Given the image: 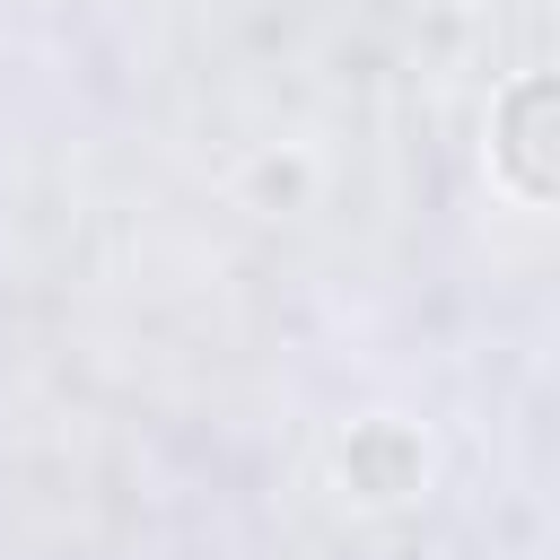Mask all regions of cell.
<instances>
[{"instance_id":"6da1fadb","label":"cell","mask_w":560,"mask_h":560,"mask_svg":"<svg viewBox=\"0 0 560 560\" xmlns=\"http://www.w3.org/2000/svg\"><path fill=\"white\" fill-rule=\"evenodd\" d=\"M542 114H551V79H525V88H508V105H499V175H508L525 201H551Z\"/></svg>"}]
</instances>
